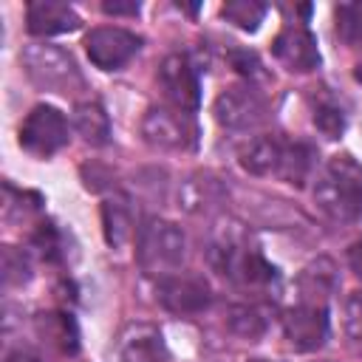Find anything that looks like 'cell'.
Returning a JSON list of instances; mask_svg holds the SVG:
<instances>
[{
  "label": "cell",
  "instance_id": "1",
  "mask_svg": "<svg viewBox=\"0 0 362 362\" xmlns=\"http://www.w3.org/2000/svg\"><path fill=\"white\" fill-rule=\"evenodd\" d=\"M311 195L328 221L339 226L362 221V164L351 153L331 156L317 170Z\"/></svg>",
  "mask_w": 362,
  "mask_h": 362
},
{
  "label": "cell",
  "instance_id": "2",
  "mask_svg": "<svg viewBox=\"0 0 362 362\" xmlns=\"http://www.w3.org/2000/svg\"><path fill=\"white\" fill-rule=\"evenodd\" d=\"M206 257L218 274H223L229 283L243 288H269L277 280V269L257 249L249 246L238 223H226L215 229Z\"/></svg>",
  "mask_w": 362,
  "mask_h": 362
},
{
  "label": "cell",
  "instance_id": "3",
  "mask_svg": "<svg viewBox=\"0 0 362 362\" xmlns=\"http://www.w3.org/2000/svg\"><path fill=\"white\" fill-rule=\"evenodd\" d=\"M136 260L144 274L161 280L178 274L187 260V235L178 223L167 218H147L139 229Z\"/></svg>",
  "mask_w": 362,
  "mask_h": 362
},
{
  "label": "cell",
  "instance_id": "4",
  "mask_svg": "<svg viewBox=\"0 0 362 362\" xmlns=\"http://www.w3.org/2000/svg\"><path fill=\"white\" fill-rule=\"evenodd\" d=\"M20 65L25 76L40 88L51 93H79L85 88V79L71 57V51L51 45V42H31L20 51Z\"/></svg>",
  "mask_w": 362,
  "mask_h": 362
},
{
  "label": "cell",
  "instance_id": "5",
  "mask_svg": "<svg viewBox=\"0 0 362 362\" xmlns=\"http://www.w3.org/2000/svg\"><path fill=\"white\" fill-rule=\"evenodd\" d=\"M20 147L37 158H51L54 153H59L68 139V119L62 116V110H57L54 105H37L28 110V116L20 122Z\"/></svg>",
  "mask_w": 362,
  "mask_h": 362
},
{
  "label": "cell",
  "instance_id": "6",
  "mask_svg": "<svg viewBox=\"0 0 362 362\" xmlns=\"http://www.w3.org/2000/svg\"><path fill=\"white\" fill-rule=\"evenodd\" d=\"M215 122L229 133L255 130L266 119V102L252 85H232L215 96Z\"/></svg>",
  "mask_w": 362,
  "mask_h": 362
},
{
  "label": "cell",
  "instance_id": "7",
  "mask_svg": "<svg viewBox=\"0 0 362 362\" xmlns=\"http://www.w3.org/2000/svg\"><path fill=\"white\" fill-rule=\"evenodd\" d=\"M141 139L161 153H187L195 147V130L187 113L175 107H150L141 119Z\"/></svg>",
  "mask_w": 362,
  "mask_h": 362
},
{
  "label": "cell",
  "instance_id": "8",
  "mask_svg": "<svg viewBox=\"0 0 362 362\" xmlns=\"http://www.w3.org/2000/svg\"><path fill=\"white\" fill-rule=\"evenodd\" d=\"M141 48V37L122 25H99L85 34V54L99 71L124 68Z\"/></svg>",
  "mask_w": 362,
  "mask_h": 362
},
{
  "label": "cell",
  "instance_id": "9",
  "mask_svg": "<svg viewBox=\"0 0 362 362\" xmlns=\"http://www.w3.org/2000/svg\"><path fill=\"white\" fill-rule=\"evenodd\" d=\"M283 337L300 354H311L322 348L328 339V305L297 300L283 314Z\"/></svg>",
  "mask_w": 362,
  "mask_h": 362
},
{
  "label": "cell",
  "instance_id": "10",
  "mask_svg": "<svg viewBox=\"0 0 362 362\" xmlns=\"http://www.w3.org/2000/svg\"><path fill=\"white\" fill-rule=\"evenodd\" d=\"M156 294H158L161 308H167L170 314H178V317L201 314L212 303L209 283L198 274H184V272L156 280Z\"/></svg>",
  "mask_w": 362,
  "mask_h": 362
},
{
  "label": "cell",
  "instance_id": "11",
  "mask_svg": "<svg viewBox=\"0 0 362 362\" xmlns=\"http://www.w3.org/2000/svg\"><path fill=\"white\" fill-rule=\"evenodd\" d=\"M158 85L170 105L181 113L198 110L201 102V85H198V71L187 54H170L158 65Z\"/></svg>",
  "mask_w": 362,
  "mask_h": 362
},
{
  "label": "cell",
  "instance_id": "12",
  "mask_svg": "<svg viewBox=\"0 0 362 362\" xmlns=\"http://www.w3.org/2000/svg\"><path fill=\"white\" fill-rule=\"evenodd\" d=\"M272 54L274 59L291 71V74H311L314 68H320V48H317V37L305 28V25H286L274 42H272Z\"/></svg>",
  "mask_w": 362,
  "mask_h": 362
},
{
  "label": "cell",
  "instance_id": "13",
  "mask_svg": "<svg viewBox=\"0 0 362 362\" xmlns=\"http://www.w3.org/2000/svg\"><path fill=\"white\" fill-rule=\"evenodd\" d=\"M164 334L153 322H130L116 337V362H167Z\"/></svg>",
  "mask_w": 362,
  "mask_h": 362
},
{
  "label": "cell",
  "instance_id": "14",
  "mask_svg": "<svg viewBox=\"0 0 362 362\" xmlns=\"http://www.w3.org/2000/svg\"><path fill=\"white\" fill-rule=\"evenodd\" d=\"M82 25V17L74 11V6L59 0H34L25 8V28L34 37H59L71 34Z\"/></svg>",
  "mask_w": 362,
  "mask_h": 362
},
{
  "label": "cell",
  "instance_id": "15",
  "mask_svg": "<svg viewBox=\"0 0 362 362\" xmlns=\"http://www.w3.org/2000/svg\"><path fill=\"white\" fill-rule=\"evenodd\" d=\"M223 201V187L215 175L209 173H195L189 175L181 189H178V206L189 215H204L212 206H218Z\"/></svg>",
  "mask_w": 362,
  "mask_h": 362
},
{
  "label": "cell",
  "instance_id": "16",
  "mask_svg": "<svg viewBox=\"0 0 362 362\" xmlns=\"http://www.w3.org/2000/svg\"><path fill=\"white\" fill-rule=\"evenodd\" d=\"M280 153H283V141L277 136H255L240 147L238 164L249 175H277Z\"/></svg>",
  "mask_w": 362,
  "mask_h": 362
},
{
  "label": "cell",
  "instance_id": "17",
  "mask_svg": "<svg viewBox=\"0 0 362 362\" xmlns=\"http://www.w3.org/2000/svg\"><path fill=\"white\" fill-rule=\"evenodd\" d=\"M337 286V269L328 257H317L311 260L300 274H297V300L305 303H325L334 294Z\"/></svg>",
  "mask_w": 362,
  "mask_h": 362
},
{
  "label": "cell",
  "instance_id": "18",
  "mask_svg": "<svg viewBox=\"0 0 362 362\" xmlns=\"http://www.w3.org/2000/svg\"><path fill=\"white\" fill-rule=\"evenodd\" d=\"M102 232L110 249H122L133 238V206L124 195H110L102 204Z\"/></svg>",
  "mask_w": 362,
  "mask_h": 362
},
{
  "label": "cell",
  "instance_id": "19",
  "mask_svg": "<svg viewBox=\"0 0 362 362\" xmlns=\"http://www.w3.org/2000/svg\"><path fill=\"white\" fill-rule=\"evenodd\" d=\"M314 164H317V153L308 141H283L277 178L291 187H303L311 178Z\"/></svg>",
  "mask_w": 362,
  "mask_h": 362
},
{
  "label": "cell",
  "instance_id": "20",
  "mask_svg": "<svg viewBox=\"0 0 362 362\" xmlns=\"http://www.w3.org/2000/svg\"><path fill=\"white\" fill-rule=\"evenodd\" d=\"M37 325V334L54 345L59 354H76L79 351V331H76V322L71 320V314H62V311H51V314H40L34 320Z\"/></svg>",
  "mask_w": 362,
  "mask_h": 362
},
{
  "label": "cell",
  "instance_id": "21",
  "mask_svg": "<svg viewBox=\"0 0 362 362\" xmlns=\"http://www.w3.org/2000/svg\"><path fill=\"white\" fill-rule=\"evenodd\" d=\"M74 127H76V133L90 147H105L110 141V119H107L105 107L99 102H93V99L76 102V107H74Z\"/></svg>",
  "mask_w": 362,
  "mask_h": 362
},
{
  "label": "cell",
  "instance_id": "22",
  "mask_svg": "<svg viewBox=\"0 0 362 362\" xmlns=\"http://www.w3.org/2000/svg\"><path fill=\"white\" fill-rule=\"evenodd\" d=\"M226 328L246 339V342H257L266 331H269V308L260 305V303H240V305H232L226 311Z\"/></svg>",
  "mask_w": 362,
  "mask_h": 362
},
{
  "label": "cell",
  "instance_id": "23",
  "mask_svg": "<svg viewBox=\"0 0 362 362\" xmlns=\"http://www.w3.org/2000/svg\"><path fill=\"white\" fill-rule=\"evenodd\" d=\"M311 119H314V127H317L325 139H339V136L345 133V127H348V113H345V107H342L334 96H328V93H320V96L314 99V105H311Z\"/></svg>",
  "mask_w": 362,
  "mask_h": 362
},
{
  "label": "cell",
  "instance_id": "24",
  "mask_svg": "<svg viewBox=\"0 0 362 362\" xmlns=\"http://www.w3.org/2000/svg\"><path fill=\"white\" fill-rule=\"evenodd\" d=\"M334 28H337V37L348 48H359L362 45V0L339 3L334 8Z\"/></svg>",
  "mask_w": 362,
  "mask_h": 362
},
{
  "label": "cell",
  "instance_id": "25",
  "mask_svg": "<svg viewBox=\"0 0 362 362\" xmlns=\"http://www.w3.org/2000/svg\"><path fill=\"white\" fill-rule=\"evenodd\" d=\"M342 334L348 348L362 356V291H351L342 303Z\"/></svg>",
  "mask_w": 362,
  "mask_h": 362
},
{
  "label": "cell",
  "instance_id": "26",
  "mask_svg": "<svg viewBox=\"0 0 362 362\" xmlns=\"http://www.w3.org/2000/svg\"><path fill=\"white\" fill-rule=\"evenodd\" d=\"M221 14L232 25H238L243 31H257V25L266 17V6L263 3H255V0H232V3H226L221 8Z\"/></svg>",
  "mask_w": 362,
  "mask_h": 362
},
{
  "label": "cell",
  "instance_id": "27",
  "mask_svg": "<svg viewBox=\"0 0 362 362\" xmlns=\"http://www.w3.org/2000/svg\"><path fill=\"white\" fill-rule=\"evenodd\" d=\"M3 280H6V286H23L31 280V263H28L25 252H20L14 246L3 249Z\"/></svg>",
  "mask_w": 362,
  "mask_h": 362
},
{
  "label": "cell",
  "instance_id": "28",
  "mask_svg": "<svg viewBox=\"0 0 362 362\" xmlns=\"http://www.w3.org/2000/svg\"><path fill=\"white\" fill-rule=\"evenodd\" d=\"M31 243H34V249H37L45 260H57V257L62 255V240H59V232H57L54 223H40V229H37L34 238H31Z\"/></svg>",
  "mask_w": 362,
  "mask_h": 362
},
{
  "label": "cell",
  "instance_id": "29",
  "mask_svg": "<svg viewBox=\"0 0 362 362\" xmlns=\"http://www.w3.org/2000/svg\"><path fill=\"white\" fill-rule=\"evenodd\" d=\"M229 62H232V68H235L240 76L249 79V85H252V79H260V76H263V65H260V59H257L255 51L238 48V51L229 54Z\"/></svg>",
  "mask_w": 362,
  "mask_h": 362
},
{
  "label": "cell",
  "instance_id": "30",
  "mask_svg": "<svg viewBox=\"0 0 362 362\" xmlns=\"http://www.w3.org/2000/svg\"><path fill=\"white\" fill-rule=\"evenodd\" d=\"M102 11L105 14H113V17H122V14H127V17H136L139 11H141V6L139 3H122V0H105L102 3Z\"/></svg>",
  "mask_w": 362,
  "mask_h": 362
},
{
  "label": "cell",
  "instance_id": "31",
  "mask_svg": "<svg viewBox=\"0 0 362 362\" xmlns=\"http://www.w3.org/2000/svg\"><path fill=\"white\" fill-rule=\"evenodd\" d=\"M348 266H351L354 277L362 283V240L351 243V249H348Z\"/></svg>",
  "mask_w": 362,
  "mask_h": 362
},
{
  "label": "cell",
  "instance_id": "32",
  "mask_svg": "<svg viewBox=\"0 0 362 362\" xmlns=\"http://www.w3.org/2000/svg\"><path fill=\"white\" fill-rule=\"evenodd\" d=\"M6 362H42L37 354L25 351V348H17V351H8L6 354Z\"/></svg>",
  "mask_w": 362,
  "mask_h": 362
},
{
  "label": "cell",
  "instance_id": "33",
  "mask_svg": "<svg viewBox=\"0 0 362 362\" xmlns=\"http://www.w3.org/2000/svg\"><path fill=\"white\" fill-rule=\"evenodd\" d=\"M354 79L362 85V62H356V68H354Z\"/></svg>",
  "mask_w": 362,
  "mask_h": 362
},
{
  "label": "cell",
  "instance_id": "34",
  "mask_svg": "<svg viewBox=\"0 0 362 362\" xmlns=\"http://www.w3.org/2000/svg\"><path fill=\"white\" fill-rule=\"evenodd\" d=\"M249 362H272V359H249Z\"/></svg>",
  "mask_w": 362,
  "mask_h": 362
}]
</instances>
